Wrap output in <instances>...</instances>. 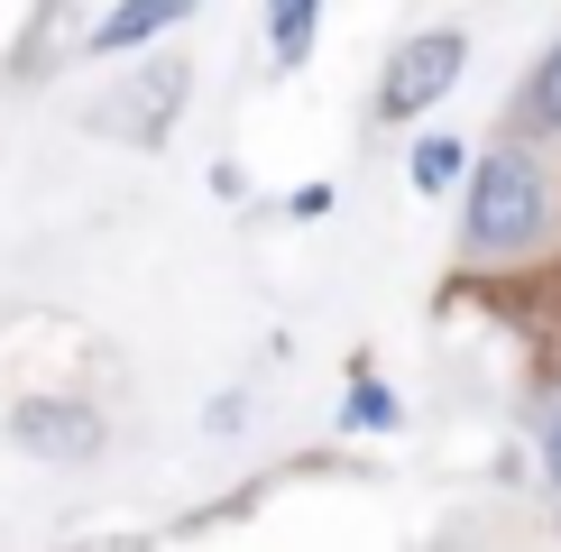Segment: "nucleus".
<instances>
[{"label":"nucleus","instance_id":"39448f33","mask_svg":"<svg viewBox=\"0 0 561 552\" xmlns=\"http://www.w3.org/2000/svg\"><path fill=\"white\" fill-rule=\"evenodd\" d=\"M304 46H313V0H276V56H304Z\"/></svg>","mask_w":561,"mask_h":552},{"label":"nucleus","instance_id":"f257e3e1","mask_svg":"<svg viewBox=\"0 0 561 552\" xmlns=\"http://www.w3.org/2000/svg\"><path fill=\"white\" fill-rule=\"evenodd\" d=\"M543 175H534V157L516 148H497V157H479V175H470V249H488V258H506V249H525L534 230H543Z\"/></svg>","mask_w":561,"mask_h":552},{"label":"nucleus","instance_id":"20e7f679","mask_svg":"<svg viewBox=\"0 0 561 552\" xmlns=\"http://www.w3.org/2000/svg\"><path fill=\"white\" fill-rule=\"evenodd\" d=\"M19 433H28L37 451L46 442H56V451H92V414H75V405H28V414H19Z\"/></svg>","mask_w":561,"mask_h":552},{"label":"nucleus","instance_id":"7ed1b4c3","mask_svg":"<svg viewBox=\"0 0 561 552\" xmlns=\"http://www.w3.org/2000/svg\"><path fill=\"white\" fill-rule=\"evenodd\" d=\"M175 19H194V0H121V10L92 28V56H129V46H148V37H167Z\"/></svg>","mask_w":561,"mask_h":552},{"label":"nucleus","instance_id":"6e6552de","mask_svg":"<svg viewBox=\"0 0 561 552\" xmlns=\"http://www.w3.org/2000/svg\"><path fill=\"white\" fill-rule=\"evenodd\" d=\"M552 479H561V424H552Z\"/></svg>","mask_w":561,"mask_h":552},{"label":"nucleus","instance_id":"423d86ee","mask_svg":"<svg viewBox=\"0 0 561 552\" xmlns=\"http://www.w3.org/2000/svg\"><path fill=\"white\" fill-rule=\"evenodd\" d=\"M460 175V157H451V138H433L424 157H414V184H451Z\"/></svg>","mask_w":561,"mask_h":552},{"label":"nucleus","instance_id":"0eeeda50","mask_svg":"<svg viewBox=\"0 0 561 552\" xmlns=\"http://www.w3.org/2000/svg\"><path fill=\"white\" fill-rule=\"evenodd\" d=\"M534 111H543V120L561 129V46H552V65H543V74H534Z\"/></svg>","mask_w":561,"mask_h":552},{"label":"nucleus","instance_id":"f03ea898","mask_svg":"<svg viewBox=\"0 0 561 552\" xmlns=\"http://www.w3.org/2000/svg\"><path fill=\"white\" fill-rule=\"evenodd\" d=\"M460 56H470V46H460L451 28H433V37H414L405 56L387 65V111H396V120H414V111H433L442 92L460 83Z\"/></svg>","mask_w":561,"mask_h":552}]
</instances>
